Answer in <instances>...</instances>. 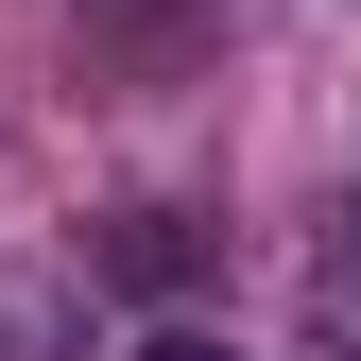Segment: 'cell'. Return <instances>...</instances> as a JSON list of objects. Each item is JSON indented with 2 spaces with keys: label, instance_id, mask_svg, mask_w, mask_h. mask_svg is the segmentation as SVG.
Wrapping results in <instances>:
<instances>
[{
  "label": "cell",
  "instance_id": "cell-1",
  "mask_svg": "<svg viewBox=\"0 0 361 361\" xmlns=\"http://www.w3.org/2000/svg\"><path fill=\"white\" fill-rule=\"evenodd\" d=\"M207 276V224L190 207H121L104 241H86V293H190Z\"/></svg>",
  "mask_w": 361,
  "mask_h": 361
},
{
  "label": "cell",
  "instance_id": "cell-2",
  "mask_svg": "<svg viewBox=\"0 0 361 361\" xmlns=\"http://www.w3.org/2000/svg\"><path fill=\"white\" fill-rule=\"evenodd\" d=\"M310 310H327V344H361V172L327 207V258H310Z\"/></svg>",
  "mask_w": 361,
  "mask_h": 361
},
{
  "label": "cell",
  "instance_id": "cell-3",
  "mask_svg": "<svg viewBox=\"0 0 361 361\" xmlns=\"http://www.w3.org/2000/svg\"><path fill=\"white\" fill-rule=\"evenodd\" d=\"M138 361H241L224 327H138Z\"/></svg>",
  "mask_w": 361,
  "mask_h": 361
}]
</instances>
